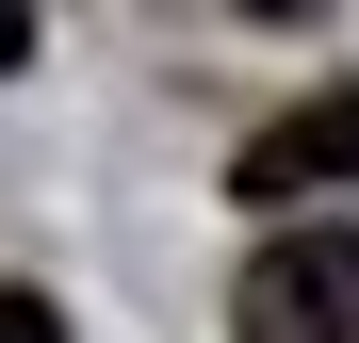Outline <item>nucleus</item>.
Instances as JSON below:
<instances>
[{"label": "nucleus", "instance_id": "obj_1", "mask_svg": "<svg viewBox=\"0 0 359 343\" xmlns=\"http://www.w3.org/2000/svg\"><path fill=\"white\" fill-rule=\"evenodd\" d=\"M229 311H245V343H359V229H278Z\"/></svg>", "mask_w": 359, "mask_h": 343}, {"label": "nucleus", "instance_id": "obj_2", "mask_svg": "<svg viewBox=\"0 0 359 343\" xmlns=\"http://www.w3.org/2000/svg\"><path fill=\"white\" fill-rule=\"evenodd\" d=\"M343 180H359V82L294 98V114H262V131L229 147V196H245V213H294V196H343Z\"/></svg>", "mask_w": 359, "mask_h": 343}, {"label": "nucleus", "instance_id": "obj_3", "mask_svg": "<svg viewBox=\"0 0 359 343\" xmlns=\"http://www.w3.org/2000/svg\"><path fill=\"white\" fill-rule=\"evenodd\" d=\"M0 343H66V311H49V295H17V278H0Z\"/></svg>", "mask_w": 359, "mask_h": 343}, {"label": "nucleus", "instance_id": "obj_4", "mask_svg": "<svg viewBox=\"0 0 359 343\" xmlns=\"http://www.w3.org/2000/svg\"><path fill=\"white\" fill-rule=\"evenodd\" d=\"M33 66V0H0V82H17Z\"/></svg>", "mask_w": 359, "mask_h": 343}]
</instances>
